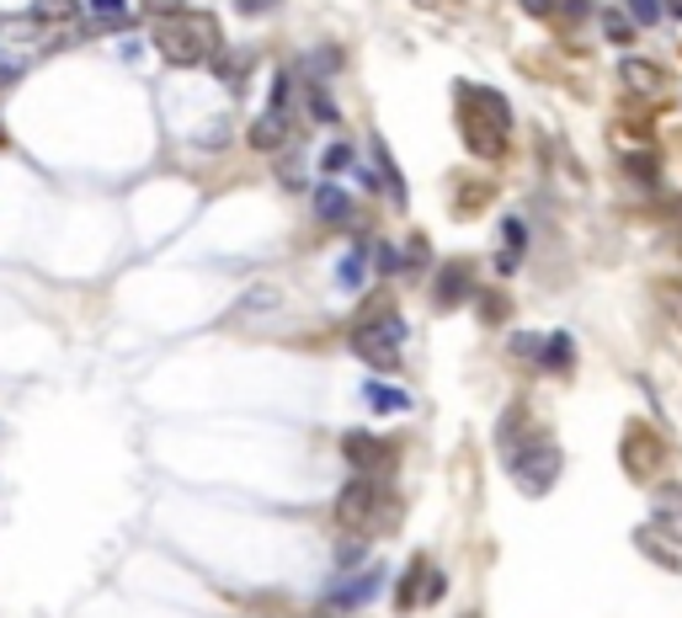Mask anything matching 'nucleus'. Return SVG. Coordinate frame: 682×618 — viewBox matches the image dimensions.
Segmentation results:
<instances>
[{
    "mask_svg": "<svg viewBox=\"0 0 682 618\" xmlns=\"http://www.w3.org/2000/svg\"><path fill=\"white\" fill-rule=\"evenodd\" d=\"M517 5H522V11H528V16H549V11H554V5H560V0H517Z\"/></svg>",
    "mask_w": 682,
    "mask_h": 618,
    "instance_id": "393cba45",
    "label": "nucleus"
},
{
    "mask_svg": "<svg viewBox=\"0 0 682 618\" xmlns=\"http://www.w3.org/2000/svg\"><path fill=\"white\" fill-rule=\"evenodd\" d=\"M603 27H608L614 43H629V37H635V22H629V16H618V11H608V22H603Z\"/></svg>",
    "mask_w": 682,
    "mask_h": 618,
    "instance_id": "412c9836",
    "label": "nucleus"
},
{
    "mask_svg": "<svg viewBox=\"0 0 682 618\" xmlns=\"http://www.w3.org/2000/svg\"><path fill=\"white\" fill-rule=\"evenodd\" d=\"M539 336H512V352H517V357H539Z\"/></svg>",
    "mask_w": 682,
    "mask_h": 618,
    "instance_id": "b1692460",
    "label": "nucleus"
},
{
    "mask_svg": "<svg viewBox=\"0 0 682 618\" xmlns=\"http://www.w3.org/2000/svg\"><path fill=\"white\" fill-rule=\"evenodd\" d=\"M363 395H369V406H374V411H384V416L410 411V395H406V389H395V384H369Z\"/></svg>",
    "mask_w": 682,
    "mask_h": 618,
    "instance_id": "f8f14e48",
    "label": "nucleus"
},
{
    "mask_svg": "<svg viewBox=\"0 0 682 618\" xmlns=\"http://www.w3.org/2000/svg\"><path fill=\"white\" fill-rule=\"evenodd\" d=\"M363 277H369V245H352V251H346V262H341L337 283L346 288V294H358V288H363Z\"/></svg>",
    "mask_w": 682,
    "mask_h": 618,
    "instance_id": "ddd939ff",
    "label": "nucleus"
},
{
    "mask_svg": "<svg viewBox=\"0 0 682 618\" xmlns=\"http://www.w3.org/2000/svg\"><path fill=\"white\" fill-rule=\"evenodd\" d=\"M91 11H97L102 22H112V27H123V22H129V11H123V0H91Z\"/></svg>",
    "mask_w": 682,
    "mask_h": 618,
    "instance_id": "aec40b11",
    "label": "nucleus"
},
{
    "mask_svg": "<svg viewBox=\"0 0 682 618\" xmlns=\"http://www.w3.org/2000/svg\"><path fill=\"white\" fill-rule=\"evenodd\" d=\"M315 213H320L326 224H346V219H352V198H346L341 187H331V181H320V187H315Z\"/></svg>",
    "mask_w": 682,
    "mask_h": 618,
    "instance_id": "9d476101",
    "label": "nucleus"
},
{
    "mask_svg": "<svg viewBox=\"0 0 682 618\" xmlns=\"http://www.w3.org/2000/svg\"><path fill=\"white\" fill-rule=\"evenodd\" d=\"M251 144H256V150H267V155H273V150H283V144H288V118H283V112L256 118V123H251Z\"/></svg>",
    "mask_w": 682,
    "mask_h": 618,
    "instance_id": "9b49d317",
    "label": "nucleus"
},
{
    "mask_svg": "<svg viewBox=\"0 0 682 618\" xmlns=\"http://www.w3.org/2000/svg\"><path fill=\"white\" fill-rule=\"evenodd\" d=\"M522 219H507V256H502V273H517V251H522Z\"/></svg>",
    "mask_w": 682,
    "mask_h": 618,
    "instance_id": "f3484780",
    "label": "nucleus"
},
{
    "mask_svg": "<svg viewBox=\"0 0 682 618\" xmlns=\"http://www.w3.org/2000/svg\"><path fill=\"white\" fill-rule=\"evenodd\" d=\"M400 346H406V320L389 305L378 309V314H369V320L352 331V352H358L369 368H378V374H389V368L400 363Z\"/></svg>",
    "mask_w": 682,
    "mask_h": 618,
    "instance_id": "7ed1b4c3",
    "label": "nucleus"
},
{
    "mask_svg": "<svg viewBox=\"0 0 682 618\" xmlns=\"http://www.w3.org/2000/svg\"><path fill=\"white\" fill-rule=\"evenodd\" d=\"M656 305H661V314L682 331V277H661V283H656Z\"/></svg>",
    "mask_w": 682,
    "mask_h": 618,
    "instance_id": "4468645a",
    "label": "nucleus"
},
{
    "mask_svg": "<svg viewBox=\"0 0 682 618\" xmlns=\"http://www.w3.org/2000/svg\"><path fill=\"white\" fill-rule=\"evenodd\" d=\"M144 5H150L155 16H176V11H182V0H144Z\"/></svg>",
    "mask_w": 682,
    "mask_h": 618,
    "instance_id": "bb28decb",
    "label": "nucleus"
},
{
    "mask_svg": "<svg viewBox=\"0 0 682 618\" xmlns=\"http://www.w3.org/2000/svg\"><path fill=\"white\" fill-rule=\"evenodd\" d=\"M0 139H6V129H0Z\"/></svg>",
    "mask_w": 682,
    "mask_h": 618,
    "instance_id": "7c9ffc66",
    "label": "nucleus"
},
{
    "mask_svg": "<svg viewBox=\"0 0 682 618\" xmlns=\"http://www.w3.org/2000/svg\"><path fill=\"white\" fill-rule=\"evenodd\" d=\"M470 294H475V283H470V267H464V262L443 267V277H438V305L453 309V305H464Z\"/></svg>",
    "mask_w": 682,
    "mask_h": 618,
    "instance_id": "1a4fd4ad",
    "label": "nucleus"
},
{
    "mask_svg": "<svg viewBox=\"0 0 682 618\" xmlns=\"http://www.w3.org/2000/svg\"><path fill=\"white\" fill-rule=\"evenodd\" d=\"M309 112H315V118H326V123H337V107L326 102V91H309Z\"/></svg>",
    "mask_w": 682,
    "mask_h": 618,
    "instance_id": "4be33fe9",
    "label": "nucleus"
},
{
    "mask_svg": "<svg viewBox=\"0 0 682 618\" xmlns=\"http://www.w3.org/2000/svg\"><path fill=\"white\" fill-rule=\"evenodd\" d=\"M618 80H624L635 97H661V86H667V69L629 54V59H618Z\"/></svg>",
    "mask_w": 682,
    "mask_h": 618,
    "instance_id": "6e6552de",
    "label": "nucleus"
},
{
    "mask_svg": "<svg viewBox=\"0 0 682 618\" xmlns=\"http://www.w3.org/2000/svg\"><path fill=\"white\" fill-rule=\"evenodd\" d=\"M378 273H400V251L395 245H378Z\"/></svg>",
    "mask_w": 682,
    "mask_h": 618,
    "instance_id": "5701e85b",
    "label": "nucleus"
},
{
    "mask_svg": "<svg viewBox=\"0 0 682 618\" xmlns=\"http://www.w3.org/2000/svg\"><path fill=\"white\" fill-rule=\"evenodd\" d=\"M565 16H571V22H586V16H592V0H565Z\"/></svg>",
    "mask_w": 682,
    "mask_h": 618,
    "instance_id": "a878e982",
    "label": "nucleus"
},
{
    "mask_svg": "<svg viewBox=\"0 0 682 618\" xmlns=\"http://www.w3.org/2000/svg\"><path fill=\"white\" fill-rule=\"evenodd\" d=\"M661 11H667V16H678V22H682V0H661Z\"/></svg>",
    "mask_w": 682,
    "mask_h": 618,
    "instance_id": "cd10ccee",
    "label": "nucleus"
},
{
    "mask_svg": "<svg viewBox=\"0 0 682 618\" xmlns=\"http://www.w3.org/2000/svg\"><path fill=\"white\" fill-rule=\"evenodd\" d=\"M378 507V481L374 475H358V481H346V490L337 496V522L341 528H363Z\"/></svg>",
    "mask_w": 682,
    "mask_h": 618,
    "instance_id": "39448f33",
    "label": "nucleus"
},
{
    "mask_svg": "<svg viewBox=\"0 0 682 618\" xmlns=\"http://www.w3.org/2000/svg\"><path fill=\"white\" fill-rule=\"evenodd\" d=\"M378 586H384V571H378V565H369L363 576H352V582L331 586V592H326V608H331V614H352V608H363V603L374 597Z\"/></svg>",
    "mask_w": 682,
    "mask_h": 618,
    "instance_id": "423d86ee",
    "label": "nucleus"
},
{
    "mask_svg": "<svg viewBox=\"0 0 682 618\" xmlns=\"http://www.w3.org/2000/svg\"><path fill=\"white\" fill-rule=\"evenodd\" d=\"M155 48L166 54L170 65H204L208 54H219V27L204 11H187V16H161L155 22Z\"/></svg>",
    "mask_w": 682,
    "mask_h": 618,
    "instance_id": "f257e3e1",
    "label": "nucleus"
},
{
    "mask_svg": "<svg viewBox=\"0 0 682 618\" xmlns=\"http://www.w3.org/2000/svg\"><path fill=\"white\" fill-rule=\"evenodd\" d=\"M464 618H480V614H464Z\"/></svg>",
    "mask_w": 682,
    "mask_h": 618,
    "instance_id": "c756f323",
    "label": "nucleus"
},
{
    "mask_svg": "<svg viewBox=\"0 0 682 618\" xmlns=\"http://www.w3.org/2000/svg\"><path fill=\"white\" fill-rule=\"evenodd\" d=\"M650 517H656L661 539L682 544V485H661V490L650 496Z\"/></svg>",
    "mask_w": 682,
    "mask_h": 618,
    "instance_id": "0eeeda50",
    "label": "nucleus"
},
{
    "mask_svg": "<svg viewBox=\"0 0 682 618\" xmlns=\"http://www.w3.org/2000/svg\"><path fill=\"white\" fill-rule=\"evenodd\" d=\"M37 22H69L75 16V0H33Z\"/></svg>",
    "mask_w": 682,
    "mask_h": 618,
    "instance_id": "dca6fc26",
    "label": "nucleus"
},
{
    "mask_svg": "<svg viewBox=\"0 0 682 618\" xmlns=\"http://www.w3.org/2000/svg\"><path fill=\"white\" fill-rule=\"evenodd\" d=\"M549 352H544V368H571V336L560 331V336H549Z\"/></svg>",
    "mask_w": 682,
    "mask_h": 618,
    "instance_id": "a211bd4d",
    "label": "nucleus"
},
{
    "mask_svg": "<svg viewBox=\"0 0 682 618\" xmlns=\"http://www.w3.org/2000/svg\"><path fill=\"white\" fill-rule=\"evenodd\" d=\"M629 22L635 27H656L661 22V0H629Z\"/></svg>",
    "mask_w": 682,
    "mask_h": 618,
    "instance_id": "6ab92c4d",
    "label": "nucleus"
},
{
    "mask_svg": "<svg viewBox=\"0 0 682 618\" xmlns=\"http://www.w3.org/2000/svg\"><path fill=\"white\" fill-rule=\"evenodd\" d=\"M618 166L635 176L640 187H656V181H661V161H656V155H618Z\"/></svg>",
    "mask_w": 682,
    "mask_h": 618,
    "instance_id": "2eb2a0df",
    "label": "nucleus"
},
{
    "mask_svg": "<svg viewBox=\"0 0 682 618\" xmlns=\"http://www.w3.org/2000/svg\"><path fill=\"white\" fill-rule=\"evenodd\" d=\"M678 256H682V235H678Z\"/></svg>",
    "mask_w": 682,
    "mask_h": 618,
    "instance_id": "c85d7f7f",
    "label": "nucleus"
},
{
    "mask_svg": "<svg viewBox=\"0 0 682 618\" xmlns=\"http://www.w3.org/2000/svg\"><path fill=\"white\" fill-rule=\"evenodd\" d=\"M560 448L549 443V438H539V432H528L522 443L507 448V470L512 481H517V490H528V496H544L549 485L560 481Z\"/></svg>",
    "mask_w": 682,
    "mask_h": 618,
    "instance_id": "f03ea898",
    "label": "nucleus"
},
{
    "mask_svg": "<svg viewBox=\"0 0 682 618\" xmlns=\"http://www.w3.org/2000/svg\"><path fill=\"white\" fill-rule=\"evenodd\" d=\"M341 453H346V464L358 470V475H389V464H395V448L378 443L374 432H346L341 438Z\"/></svg>",
    "mask_w": 682,
    "mask_h": 618,
    "instance_id": "20e7f679",
    "label": "nucleus"
}]
</instances>
